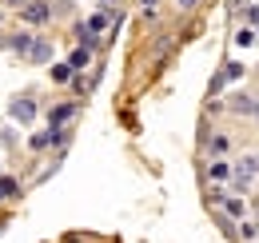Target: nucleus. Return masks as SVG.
Listing matches in <instances>:
<instances>
[{
    "label": "nucleus",
    "instance_id": "24",
    "mask_svg": "<svg viewBox=\"0 0 259 243\" xmlns=\"http://www.w3.org/2000/svg\"><path fill=\"white\" fill-rule=\"evenodd\" d=\"M0 48H8V40H4V36H0Z\"/></svg>",
    "mask_w": 259,
    "mask_h": 243
},
{
    "label": "nucleus",
    "instance_id": "21",
    "mask_svg": "<svg viewBox=\"0 0 259 243\" xmlns=\"http://www.w3.org/2000/svg\"><path fill=\"white\" fill-rule=\"evenodd\" d=\"M176 4H180V12H192V8L199 4V0H176Z\"/></svg>",
    "mask_w": 259,
    "mask_h": 243
},
{
    "label": "nucleus",
    "instance_id": "4",
    "mask_svg": "<svg viewBox=\"0 0 259 243\" xmlns=\"http://www.w3.org/2000/svg\"><path fill=\"white\" fill-rule=\"evenodd\" d=\"M52 56H56V44H52V40H44V36H36L32 48L24 52V60H28V64H52Z\"/></svg>",
    "mask_w": 259,
    "mask_h": 243
},
{
    "label": "nucleus",
    "instance_id": "1",
    "mask_svg": "<svg viewBox=\"0 0 259 243\" xmlns=\"http://www.w3.org/2000/svg\"><path fill=\"white\" fill-rule=\"evenodd\" d=\"M36 116H40V104H36L32 92H20V96H12V100H8V120L16 124V128L36 124Z\"/></svg>",
    "mask_w": 259,
    "mask_h": 243
},
{
    "label": "nucleus",
    "instance_id": "14",
    "mask_svg": "<svg viewBox=\"0 0 259 243\" xmlns=\"http://www.w3.org/2000/svg\"><path fill=\"white\" fill-rule=\"evenodd\" d=\"M20 195V180L16 176H0V199H16Z\"/></svg>",
    "mask_w": 259,
    "mask_h": 243
},
{
    "label": "nucleus",
    "instance_id": "18",
    "mask_svg": "<svg viewBox=\"0 0 259 243\" xmlns=\"http://www.w3.org/2000/svg\"><path fill=\"white\" fill-rule=\"evenodd\" d=\"M72 76H76V72H72L68 64H52V84H72Z\"/></svg>",
    "mask_w": 259,
    "mask_h": 243
},
{
    "label": "nucleus",
    "instance_id": "19",
    "mask_svg": "<svg viewBox=\"0 0 259 243\" xmlns=\"http://www.w3.org/2000/svg\"><path fill=\"white\" fill-rule=\"evenodd\" d=\"M235 44H239V48H251V44H255V32H251V28H239V32H235Z\"/></svg>",
    "mask_w": 259,
    "mask_h": 243
},
{
    "label": "nucleus",
    "instance_id": "10",
    "mask_svg": "<svg viewBox=\"0 0 259 243\" xmlns=\"http://www.w3.org/2000/svg\"><path fill=\"white\" fill-rule=\"evenodd\" d=\"M207 180L215 183V187H224V183L231 180V164H227V159H211V168H207Z\"/></svg>",
    "mask_w": 259,
    "mask_h": 243
},
{
    "label": "nucleus",
    "instance_id": "13",
    "mask_svg": "<svg viewBox=\"0 0 259 243\" xmlns=\"http://www.w3.org/2000/svg\"><path fill=\"white\" fill-rule=\"evenodd\" d=\"M32 32H16V36H8V48H12V52H20V56H24V52H28V48H32Z\"/></svg>",
    "mask_w": 259,
    "mask_h": 243
},
{
    "label": "nucleus",
    "instance_id": "17",
    "mask_svg": "<svg viewBox=\"0 0 259 243\" xmlns=\"http://www.w3.org/2000/svg\"><path fill=\"white\" fill-rule=\"evenodd\" d=\"M16 144H20V136H16V128H12V124H4V128H0V148H4V152H12Z\"/></svg>",
    "mask_w": 259,
    "mask_h": 243
},
{
    "label": "nucleus",
    "instance_id": "8",
    "mask_svg": "<svg viewBox=\"0 0 259 243\" xmlns=\"http://www.w3.org/2000/svg\"><path fill=\"white\" fill-rule=\"evenodd\" d=\"M231 176H239V180H259V155H243L235 168H231Z\"/></svg>",
    "mask_w": 259,
    "mask_h": 243
},
{
    "label": "nucleus",
    "instance_id": "27",
    "mask_svg": "<svg viewBox=\"0 0 259 243\" xmlns=\"http://www.w3.org/2000/svg\"><path fill=\"white\" fill-rule=\"evenodd\" d=\"M255 219H259V208H255Z\"/></svg>",
    "mask_w": 259,
    "mask_h": 243
},
{
    "label": "nucleus",
    "instance_id": "25",
    "mask_svg": "<svg viewBox=\"0 0 259 243\" xmlns=\"http://www.w3.org/2000/svg\"><path fill=\"white\" fill-rule=\"evenodd\" d=\"M0 20H4V8H0Z\"/></svg>",
    "mask_w": 259,
    "mask_h": 243
},
{
    "label": "nucleus",
    "instance_id": "5",
    "mask_svg": "<svg viewBox=\"0 0 259 243\" xmlns=\"http://www.w3.org/2000/svg\"><path fill=\"white\" fill-rule=\"evenodd\" d=\"M243 72H247V68H243L239 60H227V64H224V72L211 80V92H220V88H227V84H235V80H243Z\"/></svg>",
    "mask_w": 259,
    "mask_h": 243
},
{
    "label": "nucleus",
    "instance_id": "11",
    "mask_svg": "<svg viewBox=\"0 0 259 243\" xmlns=\"http://www.w3.org/2000/svg\"><path fill=\"white\" fill-rule=\"evenodd\" d=\"M227 152H231V140H227V136H211V140H207V155H211V159H224Z\"/></svg>",
    "mask_w": 259,
    "mask_h": 243
},
{
    "label": "nucleus",
    "instance_id": "28",
    "mask_svg": "<svg viewBox=\"0 0 259 243\" xmlns=\"http://www.w3.org/2000/svg\"><path fill=\"white\" fill-rule=\"evenodd\" d=\"M0 204H4V199H0Z\"/></svg>",
    "mask_w": 259,
    "mask_h": 243
},
{
    "label": "nucleus",
    "instance_id": "26",
    "mask_svg": "<svg viewBox=\"0 0 259 243\" xmlns=\"http://www.w3.org/2000/svg\"><path fill=\"white\" fill-rule=\"evenodd\" d=\"M104 4H116V0H104Z\"/></svg>",
    "mask_w": 259,
    "mask_h": 243
},
{
    "label": "nucleus",
    "instance_id": "7",
    "mask_svg": "<svg viewBox=\"0 0 259 243\" xmlns=\"http://www.w3.org/2000/svg\"><path fill=\"white\" fill-rule=\"evenodd\" d=\"M92 52H96V48H92V44H76V48H72V52H68V68H72V72H84V68H88V64H92Z\"/></svg>",
    "mask_w": 259,
    "mask_h": 243
},
{
    "label": "nucleus",
    "instance_id": "12",
    "mask_svg": "<svg viewBox=\"0 0 259 243\" xmlns=\"http://www.w3.org/2000/svg\"><path fill=\"white\" fill-rule=\"evenodd\" d=\"M227 108H231V112H247V116H251V108H255V100H251L247 92H235V96L227 100Z\"/></svg>",
    "mask_w": 259,
    "mask_h": 243
},
{
    "label": "nucleus",
    "instance_id": "16",
    "mask_svg": "<svg viewBox=\"0 0 259 243\" xmlns=\"http://www.w3.org/2000/svg\"><path fill=\"white\" fill-rule=\"evenodd\" d=\"M48 148H52V132H48V128L36 132L32 140H28V152H48Z\"/></svg>",
    "mask_w": 259,
    "mask_h": 243
},
{
    "label": "nucleus",
    "instance_id": "3",
    "mask_svg": "<svg viewBox=\"0 0 259 243\" xmlns=\"http://www.w3.org/2000/svg\"><path fill=\"white\" fill-rule=\"evenodd\" d=\"M20 20H24L28 28H44V24L52 20V0H28V4L20 8Z\"/></svg>",
    "mask_w": 259,
    "mask_h": 243
},
{
    "label": "nucleus",
    "instance_id": "6",
    "mask_svg": "<svg viewBox=\"0 0 259 243\" xmlns=\"http://www.w3.org/2000/svg\"><path fill=\"white\" fill-rule=\"evenodd\" d=\"M220 208H224V219H247V199L243 195H227L224 191V199H220Z\"/></svg>",
    "mask_w": 259,
    "mask_h": 243
},
{
    "label": "nucleus",
    "instance_id": "2",
    "mask_svg": "<svg viewBox=\"0 0 259 243\" xmlns=\"http://www.w3.org/2000/svg\"><path fill=\"white\" fill-rule=\"evenodd\" d=\"M80 116V104L76 100H64V104H52L48 112H44V124H48V132H60V128H72Z\"/></svg>",
    "mask_w": 259,
    "mask_h": 243
},
{
    "label": "nucleus",
    "instance_id": "15",
    "mask_svg": "<svg viewBox=\"0 0 259 243\" xmlns=\"http://www.w3.org/2000/svg\"><path fill=\"white\" fill-rule=\"evenodd\" d=\"M239 239H243V243H255L259 239V219H239Z\"/></svg>",
    "mask_w": 259,
    "mask_h": 243
},
{
    "label": "nucleus",
    "instance_id": "9",
    "mask_svg": "<svg viewBox=\"0 0 259 243\" xmlns=\"http://www.w3.org/2000/svg\"><path fill=\"white\" fill-rule=\"evenodd\" d=\"M112 20H116L112 12H92V16L84 20V28H88V36H96V40H100V32H108V28H112Z\"/></svg>",
    "mask_w": 259,
    "mask_h": 243
},
{
    "label": "nucleus",
    "instance_id": "20",
    "mask_svg": "<svg viewBox=\"0 0 259 243\" xmlns=\"http://www.w3.org/2000/svg\"><path fill=\"white\" fill-rule=\"evenodd\" d=\"M156 4H160V0H140V8H144V12H148V16H152V12H156Z\"/></svg>",
    "mask_w": 259,
    "mask_h": 243
},
{
    "label": "nucleus",
    "instance_id": "23",
    "mask_svg": "<svg viewBox=\"0 0 259 243\" xmlns=\"http://www.w3.org/2000/svg\"><path fill=\"white\" fill-rule=\"evenodd\" d=\"M251 116H255V120H259V100H255V108H251Z\"/></svg>",
    "mask_w": 259,
    "mask_h": 243
},
{
    "label": "nucleus",
    "instance_id": "22",
    "mask_svg": "<svg viewBox=\"0 0 259 243\" xmlns=\"http://www.w3.org/2000/svg\"><path fill=\"white\" fill-rule=\"evenodd\" d=\"M24 4H28V0H4V8H16V12H20Z\"/></svg>",
    "mask_w": 259,
    "mask_h": 243
}]
</instances>
